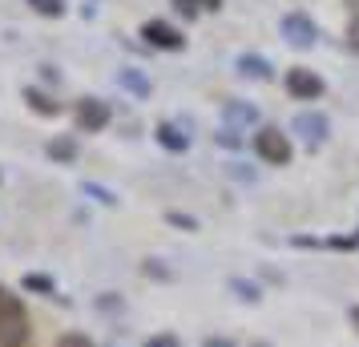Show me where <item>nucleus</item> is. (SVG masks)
<instances>
[{"mask_svg":"<svg viewBox=\"0 0 359 347\" xmlns=\"http://www.w3.org/2000/svg\"><path fill=\"white\" fill-rule=\"evenodd\" d=\"M146 347H182V343L174 339V335H158V339H149Z\"/></svg>","mask_w":359,"mask_h":347,"instance_id":"aec40b11","label":"nucleus"},{"mask_svg":"<svg viewBox=\"0 0 359 347\" xmlns=\"http://www.w3.org/2000/svg\"><path fill=\"white\" fill-rule=\"evenodd\" d=\"M174 8H178L182 17H194V13H198V0H174Z\"/></svg>","mask_w":359,"mask_h":347,"instance_id":"a211bd4d","label":"nucleus"},{"mask_svg":"<svg viewBox=\"0 0 359 347\" xmlns=\"http://www.w3.org/2000/svg\"><path fill=\"white\" fill-rule=\"evenodd\" d=\"M142 36H146V45H154V49H170V53L186 45V36H182L174 25H165V20H146Z\"/></svg>","mask_w":359,"mask_h":347,"instance_id":"423d86ee","label":"nucleus"},{"mask_svg":"<svg viewBox=\"0 0 359 347\" xmlns=\"http://www.w3.org/2000/svg\"><path fill=\"white\" fill-rule=\"evenodd\" d=\"M351 323H355V327H359V307H351Z\"/></svg>","mask_w":359,"mask_h":347,"instance_id":"5701e85b","label":"nucleus"},{"mask_svg":"<svg viewBox=\"0 0 359 347\" xmlns=\"http://www.w3.org/2000/svg\"><path fill=\"white\" fill-rule=\"evenodd\" d=\"M238 73H243V77H259V81H266V77H271V65H266L262 57H250V53H246L243 61H238Z\"/></svg>","mask_w":359,"mask_h":347,"instance_id":"9d476101","label":"nucleus"},{"mask_svg":"<svg viewBox=\"0 0 359 347\" xmlns=\"http://www.w3.org/2000/svg\"><path fill=\"white\" fill-rule=\"evenodd\" d=\"M294 130L307 133V142H319V137L327 133V121L323 117H315V114H303V117H294Z\"/></svg>","mask_w":359,"mask_h":347,"instance_id":"6e6552de","label":"nucleus"},{"mask_svg":"<svg viewBox=\"0 0 359 347\" xmlns=\"http://www.w3.org/2000/svg\"><path fill=\"white\" fill-rule=\"evenodd\" d=\"M49 158L53 162H73V158H77V142H73V137H57V142H49Z\"/></svg>","mask_w":359,"mask_h":347,"instance_id":"9b49d317","label":"nucleus"},{"mask_svg":"<svg viewBox=\"0 0 359 347\" xmlns=\"http://www.w3.org/2000/svg\"><path fill=\"white\" fill-rule=\"evenodd\" d=\"M121 85H126L130 93H137V97H149V81L142 77V73H133V69H126V73H121Z\"/></svg>","mask_w":359,"mask_h":347,"instance_id":"f8f14e48","label":"nucleus"},{"mask_svg":"<svg viewBox=\"0 0 359 347\" xmlns=\"http://www.w3.org/2000/svg\"><path fill=\"white\" fill-rule=\"evenodd\" d=\"M287 93L299 101H315L323 93V77L311 69H287Z\"/></svg>","mask_w":359,"mask_h":347,"instance_id":"20e7f679","label":"nucleus"},{"mask_svg":"<svg viewBox=\"0 0 359 347\" xmlns=\"http://www.w3.org/2000/svg\"><path fill=\"white\" fill-rule=\"evenodd\" d=\"M206 347H234L230 339H206Z\"/></svg>","mask_w":359,"mask_h":347,"instance_id":"4be33fe9","label":"nucleus"},{"mask_svg":"<svg viewBox=\"0 0 359 347\" xmlns=\"http://www.w3.org/2000/svg\"><path fill=\"white\" fill-rule=\"evenodd\" d=\"M158 142H162L170 154H182V149L190 146V137L178 130V125H158Z\"/></svg>","mask_w":359,"mask_h":347,"instance_id":"0eeeda50","label":"nucleus"},{"mask_svg":"<svg viewBox=\"0 0 359 347\" xmlns=\"http://www.w3.org/2000/svg\"><path fill=\"white\" fill-rule=\"evenodd\" d=\"M41 17H61L65 13V0H29Z\"/></svg>","mask_w":359,"mask_h":347,"instance_id":"ddd939ff","label":"nucleus"},{"mask_svg":"<svg viewBox=\"0 0 359 347\" xmlns=\"http://www.w3.org/2000/svg\"><path fill=\"white\" fill-rule=\"evenodd\" d=\"M25 287H29V291H45V295L53 291V283L45 279V275H25Z\"/></svg>","mask_w":359,"mask_h":347,"instance_id":"4468645a","label":"nucleus"},{"mask_svg":"<svg viewBox=\"0 0 359 347\" xmlns=\"http://www.w3.org/2000/svg\"><path fill=\"white\" fill-rule=\"evenodd\" d=\"M255 154H259L266 165H291V142H287V133L275 130V125H266V130L255 133Z\"/></svg>","mask_w":359,"mask_h":347,"instance_id":"f03ea898","label":"nucleus"},{"mask_svg":"<svg viewBox=\"0 0 359 347\" xmlns=\"http://www.w3.org/2000/svg\"><path fill=\"white\" fill-rule=\"evenodd\" d=\"M77 125H81L85 133H97L109 125V105L97 97H81L77 101Z\"/></svg>","mask_w":359,"mask_h":347,"instance_id":"39448f33","label":"nucleus"},{"mask_svg":"<svg viewBox=\"0 0 359 347\" xmlns=\"http://www.w3.org/2000/svg\"><path fill=\"white\" fill-rule=\"evenodd\" d=\"M234 291L243 299H259V287H250V283H243V279H234Z\"/></svg>","mask_w":359,"mask_h":347,"instance_id":"f3484780","label":"nucleus"},{"mask_svg":"<svg viewBox=\"0 0 359 347\" xmlns=\"http://www.w3.org/2000/svg\"><path fill=\"white\" fill-rule=\"evenodd\" d=\"M283 36L291 41L294 49H311L319 33H315V20H311L307 13H287V17H283Z\"/></svg>","mask_w":359,"mask_h":347,"instance_id":"7ed1b4c3","label":"nucleus"},{"mask_svg":"<svg viewBox=\"0 0 359 347\" xmlns=\"http://www.w3.org/2000/svg\"><path fill=\"white\" fill-rule=\"evenodd\" d=\"M25 101H29V105H33V109H36L41 117H53L57 109H61V105H57V101H53L49 93H41V89H25Z\"/></svg>","mask_w":359,"mask_h":347,"instance_id":"1a4fd4ad","label":"nucleus"},{"mask_svg":"<svg viewBox=\"0 0 359 347\" xmlns=\"http://www.w3.org/2000/svg\"><path fill=\"white\" fill-rule=\"evenodd\" d=\"M206 8H222V0H206Z\"/></svg>","mask_w":359,"mask_h":347,"instance_id":"b1692460","label":"nucleus"},{"mask_svg":"<svg viewBox=\"0 0 359 347\" xmlns=\"http://www.w3.org/2000/svg\"><path fill=\"white\" fill-rule=\"evenodd\" d=\"M347 45H351V49L359 53V17L351 20V25H347Z\"/></svg>","mask_w":359,"mask_h":347,"instance_id":"6ab92c4d","label":"nucleus"},{"mask_svg":"<svg viewBox=\"0 0 359 347\" xmlns=\"http://www.w3.org/2000/svg\"><path fill=\"white\" fill-rule=\"evenodd\" d=\"M29 343V315L17 295L0 287V347H25Z\"/></svg>","mask_w":359,"mask_h":347,"instance_id":"f257e3e1","label":"nucleus"},{"mask_svg":"<svg viewBox=\"0 0 359 347\" xmlns=\"http://www.w3.org/2000/svg\"><path fill=\"white\" fill-rule=\"evenodd\" d=\"M57 347H93V339H85V335H61Z\"/></svg>","mask_w":359,"mask_h":347,"instance_id":"dca6fc26","label":"nucleus"},{"mask_svg":"<svg viewBox=\"0 0 359 347\" xmlns=\"http://www.w3.org/2000/svg\"><path fill=\"white\" fill-rule=\"evenodd\" d=\"M226 117H234V121H250L255 114H250L246 105H238V101H230V105H226Z\"/></svg>","mask_w":359,"mask_h":347,"instance_id":"2eb2a0df","label":"nucleus"},{"mask_svg":"<svg viewBox=\"0 0 359 347\" xmlns=\"http://www.w3.org/2000/svg\"><path fill=\"white\" fill-rule=\"evenodd\" d=\"M170 222L182 226V231H194V218H186V215H170Z\"/></svg>","mask_w":359,"mask_h":347,"instance_id":"412c9836","label":"nucleus"}]
</instances>
